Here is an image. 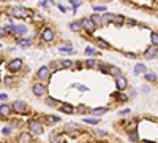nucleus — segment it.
I'll return each mask as SVG.
<instances>
[{
  "label": "nucleus",
  "instance_id": "obj_9",
  "mask_svg": "<svg viewBox=\"0 0 158 143\" xmlns=\"http://www.w3.org/2000/svg\"><path fill=\"white\" fill-rule=\"evenodd\" d=\"M158 54V46H153L150 45L149 48L146 49V53H144V57H147V59H153Z\"/></svg>",
  "mask_w": 158,
  "mask_h": 143
},
{
  "label": "nucleus",
  "instance_id": "obj_34",
  "mask_svg": "<svg viewBox=\"0 0 158 143\" xmlns=\"http://www.w3.org/2000/svg\"><path fill=\"white\" fill-rule=\"evenodd\" d=\"M86 54H96V56H98V53H96L93 48H87L86 49Z\"/></svg>",
  "mask_w": 158,
  "mask_h": 143
},
{
  "label": "nucleus",
  "instance_id": "obj_8",
  "mask_svg": "<svg viewBox=\"0 0 158 143\" xmlns=\"http://www.w3.org/2000/svg\"><path fill=\"white\" fill-rule=\"evenodd\" d=\"M22 67V61L21 59H13V61L8 62V70L10 72H17Z\"/></svg>",
  "mask_w": 158,
  "mask_h": 143
},
{
  "label": "nucleus",
  "instance_id": "obj_16",
  "mask_svg": "<svg viewBox=\"0 0 158 143\" xmlns=\"http://www.w3.org/2000/svg\"><path fill=\"white\" fill-rule=\"evenodd\" d=\"M60 111L71 114V113H74V108L71 107V105H68V103H62V107H60Z\"/></svg>",
  "mask_w": 158,
  "mask_h": 143
},
{
  "label": "nucleus",
  "instance_id": "obj_2",
  "mask_svg": "<svg viewBox=\"0 0 158 143\" xmlns=\"http://www.w3.org/2000/svg\"><path fill=\"white\" fill-rule=\"evenodd\" d=\"M81 26L84 27V30H87L89 34H93L95 29H96V24L92 21V18H84V19L81 21Z\"/></svg>",
  "mask_w": 158,
  "mask_h": 143
},
{
  "label": "nucleus",
  "instance_id": "obj_1",
  "mask_svg": "<svg viewBox=\"0 0 158 143\" xmlns=\"http://www.w3.org/2000/svg\"><path fill=\"white\" fill-rule=\"evenodd\" d=\"M10 13L14 18H21V19H25V18H29L32 15V13L29 10H25L24 7H13V8H10Z\"/></svg>",
  "mask_w": 158,
  "mask_h": 143
},
{
  "label": "nucleus",
  "instance_id": "obj_41",
  "mask_svg": "<svg viewBox=\"0 0 158 143\" xmlns=\"http://www.w3.org/2000/svg\"><path fill=\"white\" fill-rule=\"evenodd\" d=\"M130 110H122V111H119V114H127Z\"/></svg>",
  "mask_w": 158,
  "mask_h": 143
},
{
  "label": "nucleus",
  "instance_id": "obj_28",
  "mask_svg": "<svg viewBox=\"0 0 158 143\" xmlns=\"http://www.w3.org/2000/svg\"><path fill=\"white\" fill-rule=\"evenodd\" d=\"M90 18H92V21H93L96 26H100V24H101V16H98V15H93V16H90Z\"/></svg>",
  "mask_w": 158,
  "mask_h": 143
},
{
  "label": "nucleus",
  "instance_id": "obj_21",
  "mask_svg": "<svg viewBox=\"0 0 158 143\" xmlns=\"http://www.w3.org/2000/svg\"><path fill=\"white\" fill-rule=\"evenodd\" d=\"M123 21H125V16H115V19H114V24H117V26H122L123 24Z\"/></svg>",
  "mask_w": 158,
  "mask_h": 143
},
{
  "label": "nucleus",
  "instance_id": "obj_17",
  "mask_svg": "<svg viewBox=\"0 0 158 143\" xmlns=\"http://www.w3.org/2000/svg\"><path fill=\"white\" fill-rule=\"evenodd\" d=\"M134 73H136V75H141V73H146V65H144V64H138V65L134 67Z\"/></svg>",
  "mask_w": 158,
  "mask_h": 143
},
{
  "label": "nucleus",
  "instance_id": "obj_32",
  "mask_svg": "<svg viewBox=\"0 0 158 143\" xmlns=\"http://www.w3.org/2000/svg\"><path fill=\"white\" fill-rule=\"evenodd\" d=\"M70 3H71V5H73V8H74V10L81 7V2H79V0H70Z\"/></svg>",
  "mask_w": 158,
  "mask_h": 143
},
{
  "label": "nucleus",
  "instance_id": "obj_18",
  "mask_svg": "<svg viewBox=\"0 0 158 143\" xmlns=\"http://www.w3.org/2000/svg\"><path fill=\"white\" fill-rule=\"evenodd\" d=\"M96 65H98V62H96L95 59H87L86 61V67L87 68H95Z\"/></svg>",
  "mask_w": 158,
  "mask_h": 143
},
{
  "label": "nucleus",
  "instance_id": "obj_40",
  "mask_svg": "<svg viewBox=\"0 0 158 143\" xmlns=\"http://www.w3.org/2000/svg\"><path fill=\"white\" fill-rule=\"evenodd\" d=\"M5 34H7V32H5V29H3V27H0V37H3Z\"/></svg>",
  "mask_w": 158,
  "mask_h": 143
},
{
  "label": "nucleus",
  "instance_id": "obj_23",
  "mask_svg": "<svg viewBox=\"0 0 158 143\" xmlns=\"http://www.w3.org/2000/svg\"><path fill=\"white\" fill-rule=\"evenodd\" d=\"M90 111L92 113H93V114H103V113H106V111H108V108H95V110H90Z\"/></svg>",
  "mask_w": 158,
  "mask_h": 143
},
{
  "label": "nucleus",
  "instance_id": "obj_42",
  "mask_svg": "<svg viewBox=\"0 0 158 143\" xmlns=\"http://www.w3.org/2000/svg\"><path fill=\"white\" fill-rule=\"evenodd\" d=\"M35 21H41V16L40 15H35Z\"/></svg>",
  "mask_w": 158,
  "mask_h": 143
},
{
  "label": "nucleus",
  "instance_id": "obj_31",
  "mask_svg": "<svg viewBox=\"0 0 158 143\" xmlns=\"http://www.w3.org/2000/svg\"><path fill=\"white\" fill-rule=\"evenodd\" d=\"M46 103H48V105H55V107H57L60 102H59V100H54V99H46Z\"/></svg>",
  "mask_w": 158,
  "mask_h": 143
},
{
  "label": "nucleus",
  "instance_id": "obj_10",
  "mask_svg": "<svg viewBox=\"0 0 158 143\" xmlns=\"http://www.w3.org/2000/svg\"><path fill=\"white\" fill-rule=\"evenodd\" d=\"M115 84H117V89H120V91H123V89H127V86H128V83H127V78L125 76H117L115 78Z\"/></svg>",
  "mask_w": 158,
  "mask_h": 143
},
{
  "label": "nucleus",
  "instance_id": "obj_13",
  "mask_svg": "<svg viewBox=\"0 0 158 143\" xmlns=\"http://www.w3.org/2000/svg\"><path fill=\"white\" fill-rule=\"evenodd\" d=\"M32 142V133L30 132H22L19 135V143H30Z\"/></svg>",
  "mask_w": 158,
  "mask_h": 143
},
{
  "label": "nucleus",
  "instance_id": "obj_33",
  "mask_svg": "<svg viewBox=\"0 0 158 143\" xmlns=\"http://www.w3.org/2000/svg\"><path fill=\"white\" fill-rule=\"evenodd\" d=\"M93 10H95V11H104L106 7H103V5H96V7H95V5H93Z\"/></svg>",
  "mask_w": 158,
  "mask_h": 143
},
{
  "label": "nucleus",
  "instance_id": "obj_4",
  "mask_svg": "<svg viewBox=\"0 0 158 143\" xmlns=\"http://www.w3.org/2000/svg\"><path fill=\"white\" fill-rule=\"evenodd\" d=\"M33 94L36 97H43V95L48 94V91H46V86L41 84V83H35L33 84Z\"/></svg>",
  "mask_w": 158,
  "mask_h": 143
},
{
  "label": "nucleus",
  "instance_id": "obj_36",
  "mask_svg": "<svg viewBox=\"0 0 158 143\" xmlns=\"http://www.w3.org/2000/svg\"><path fill=\"white\" fill-rule=\"evenodd\" d=\"M46 3H48V0H40V7H43V8H48V5H46Z\"/></svg>",
  "mask_w": 158,
  "mask_h": 143
},
{
  "label": "nucleus",
  "instance_id": "obj_25",
  "mask_svg": "<svg viewBox=\"0 0 158 143\" xmlns=\"http://www.w3.org/2000/svg\"><path fill=\"white\" fill-rule=\"evenodd\" d=\"M65 131H67V132L78 131V126H76V124H67V126H65Z\"/></svg>",
  "mask_w": 158,
  "mask_h": 143
},
{
  "label": "nucleus",
  "instance_id": "obj_5",
  "mask_svg": "<svg viewBox=\"0 0 158 143\" xmlns=\"http://www.w3.org/2000/svg\"><path fill=\"white\" fill-rule=\"evenodd\" d=\"M38 78L41 81H49L51 80V70H49V67H46V65H43L38 70Z\"/></svg>",
  "mask_w": 158,
  "mask_h": 143
},
{
  "label": "nucleus",
  "instance_id": "obj_35",
  "mask_svg": "<svg viewBox=\"0 0 158 143\" xmlns=\"http://www.w3.org/2000/svg\"><path fill=\"white\" fill-rule=\"evenodd\" d=\"M130 138L134 140V142H138V133L136 132H130Z\"/></svg>",
  "mask_w": 158,
  "mask_h": 143
},
{
  "label": "nucleus",
  "instance_id": "obj_20",
  "mask_svg": "<svg viewBox=\"0 0 158 143\" xmlns=\"http://www.w3.org/2000/svg\"><path fill=\"white\" fill-rule=\"evenodd\" d=\"M150 40H152V45L153 46H158V34H157V32H152Z\"/></svg>",
  "mask_w": 158,
  "mask_h": 143
},
{
  "label": "nucleus",
  "instance_id": "obj_6",
  "mask_svg": "<svg viewBox=\"0 0 158 143\" xmlns=\"http://www.w3.org/2000/svg\"><path fill=\"white\" fill-rule=\"evenodd\" d=\"M11 107H13V110H14L16 113H21V114L22 113H27V105H25L24 100H16Z\"/></svg>",
  "mask_w": 158,
  "mask_h": 143
},
{
  "label": "nucleus",
  "instance_id": "obj_27",
  "mask_svg": "<svg viewBox=\"0 0 158 143\" xmlns=\"http://www.w3.org/2000/svg\"><path fill=\"white\" fill-rule=\"evenodd\" d=\"M59 121H60L59 116H48V122L49 124H55V122H59Z\"/></svg>",
  "mask_w": 158,
  "mask_h": 143
},
{
  "label": "nucleus",
  "instance_id": "obj_12",
  "mask_svg": "<svg viewBox=\"0 0 158 143\" xmlns=\"http://www.w3.org/2000/svg\"><path fill=\"white\" fill-rule=\"evenodd\" d=\"M114 19H115V15H112V13H104L101 16V22L103 24H111V22H114Z\"/></svg>",
  "mask_w": 158,
  "mask_h": 143
},
{
  "label": "nucleus",
  "instance_id": "obj_39",
  "mask_svg": "<svg viewBox=\"0 0 158 143\" xmlns=\"http://www.w3.org/2000/svg\"><path fill=\"white\" fill-rule=\"evenodd\" d=\"M7 99H8L7 94H0V100H2V102H3V100H7Z\"/></svg>",
  "mask_w": 158,
  "mask_h": 143
},
{
  "label": "nucleus",
  "instance_id": "obj_30",
  "mask_svg": "<svg viewBox=\"0 0 158 143\" xmlns=\"http://www.w3.org/2000/svg\"><path fill=\"white\" fill-rule=\"evenodd\" d=\"M98 45L101 46V48H104V49H108L109 48V43H106L104 40H101V38H98Z\"/></svg>",
  "mask_w": 158,
  "mask_h": 143
},
{
  "label": "nucleus",
  "instance_id": "obj_15",
  "mask_svg": "<svg viewBox=\"0 0 158 143\" xmlns=\"http://www.w3.org/2000/svg\"><path fill=\"white\" fill-rule=\"evenodd\" d=\"M108 73H109V75H112V76H115V78L122 75L120 68H119V67H115V65H111V67H108Z\"/></svg>",
  "mask_w": 158,
  "mask_h": 143
},
{
  "label": "nucleus",
  "instance_id": "obj_29",
  "mask_svg": "<svg viewBox=\"0 0 158 143\" xmlns=\"http://www.w3.org/2000/svg\"><path fill=\"white\" fill-rule=\"evenodd\" d=\"M144 76H146V81H155L157 80V76L153 75V73H147V75L144 73Z\"/></svg>",
  "mask_w": 158,
  "mask_h": 143
},
{
  "label": "nucleus",
  "instance_id": "obj_11",
  "mask_svg": "<svg viewBox=\"0 0 158 143\" xmlns=\"http://www.w3.org/2000/svg\"><path fill=\"white\" fill-rule=\"evenodd\" d=\"M11 32H13V34H16L17 37H22V35L27 32V27L22 26V24H21V26H13V30H11Z\"/></svg>",
  "mask_w": 158,
  "mask_h": 143
},
{
  "label": "nucleus",
  "instance_id": "obj_7",
  "mask_svg": "<svg viewBox=\"0 0 158 143\" xmlns=\"http://www.w3.org/2000/svg\"><path fill=\"white\" fill-rule=\"evenodd\" d=\"M41 40L43 41H52L54 40V30L49 29V27L43 29V32H41Z\"/></svg>",
  "mask_w": 158,
  "mask_h": 143
},
{
  "label": "nucleus",
  "instance_id": "obj_19",
  "mask_svg": "<svg viewBox=\"0 0 158 143\" xmlns=\"http://www.w3.org/2000/svg\"><path fill=\"white\" fill-rule=\"evenodd\" d=\"M81 22H71V24H70V30H73V32H79L81 30Z\"/></svg>",
  "mask_w": 158,
  "mask_h": 143
},
{
  "label": "nucleus",
  "instance_id": "obj_44",
  "mask_svg": "<svg viewBox=\"0 0 158 143\" xmlns=\"http://www.w3.org/2000/svg\"><path fill=\"white\" fill-rule=\"evenodd\" d=\"M0 46H2V43H0Z\"/></svg>",
  "mask_w": 158,
  "mask_h": 143
},
{
  "label": "nucleus",
  "instance_id": "obj_26",
  "mask_svg": "<svg viewBox=\"0 0 158 143\" xmlns=\"http://www.w3.org/2000/svg\"><path fill=\"white\" fill-rule=\"evenodd\" d=\"M73 65H74L73 61H68V59H67V61H62V67L63 68H71Z\"/></svg>",
  "mask_w": 158,
  "mask_h": 143
},
{
  "label": "nucleus",
  "instance_id": "obj_24",
  "mask_svg": "<svg viewBox=\"0 0 158 143\" xmlns=\"http://www.w3.org/2000/svg\"><path fill=\"white\" fill-rule=\"evenodd\" d=\"M84 122H87V124H95V126H96V124L100 122V119H96V118H86Z\"/></svg>",
  "mask_w": 158,
  "mask_h": 143
},
{
  "label": "nucleus",
  "instance_id": "obj_14",
  "mask_svg": "<svg viewBox=\"0 0 158 143\" xmlns=\"http://www.w3.org/2000/svg\"><path fill=\"white\" fill-rule=\"evenodd\" d=\"M11 113V107L7 103H2L0 105V116H8Z\"/></svg>",
  "mask_w": 158,
  "mask_h": 143
},
{
  "label": "nucleus",
  "instance_id": "obj_43",
  "mask_svg": "<svg viewBox=\"0 0 158 143\" xmlns=\"http://www.w3.org/2000/svg\"><path fill=\"white\" fill-rule=\"evenodd\" d=\"M0 62H2V54H0Z\"/></svg>",
  "mask_w": 158,
  "mask_h": 143
},
{
  "label": "nucleus",
  "instance_id": "obj_38",
  "mask_svg": "<svg viewBox=\"0 0 158 143\" xmlns=\"http://www.w3.org/2000/svg\"><path fill=\"white\" fill-rule=\"evenodd\" d=\"M74 87H78V89H81V91H87V87L86 86H81V84H76Z\"/></svg>",
  "mask_w": 158,
  "mask_h": 143
},
{
  "label": "nucleus",
  "instance_id": "obj_3",
  "mask_svg": "<svg viewBox=\"0 0 158 143\" xmlns=\"http://www.w3.org/2000/svg\"><path fill=\"white\" fill-rule=\"evenodd\" d=\"M29 127H30V132L35 133V135L43 133V126H41V122L36 121V119H32V121L29 122Z\"/></svg>",
  "mask_w": 158,
  "mask_h": 143
},
{
  "label": "nucleus",
  "instance_id": "obj_37",
  "mask_svg": "<svg viewBox=\"0 0 158 143\" xmlns=\"http://www.w3.org/2000/svg\"><path fill=\"white\" fill-rule=\"evenodd\" d=\"M2 133H5V135H8V133H11V129H10V127H5V129L2 131Z\"/></svg>",
  "mask_w": 158,
  "mask_h": 143
},
{
  "label": "nucleus",
  "instance_id": "obj_22",
  "mask_svg": "<svg viewBox=\"0 0 158 143\" xmlns=\"http://www.w3.org/2000/svg\"><path fill=\"white\" fill-rule=\"evenodd\" d=\"M32 41L30 40H19V46H22V48H30Z\"/></svg>",
  "mask_w": 158,
  "mask_h": 143
}]
</instances>
